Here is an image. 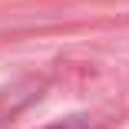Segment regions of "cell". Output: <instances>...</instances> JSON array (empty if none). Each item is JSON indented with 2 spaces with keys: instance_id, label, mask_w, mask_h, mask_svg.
Here are the masks:
<instances>
[]
</instances>
